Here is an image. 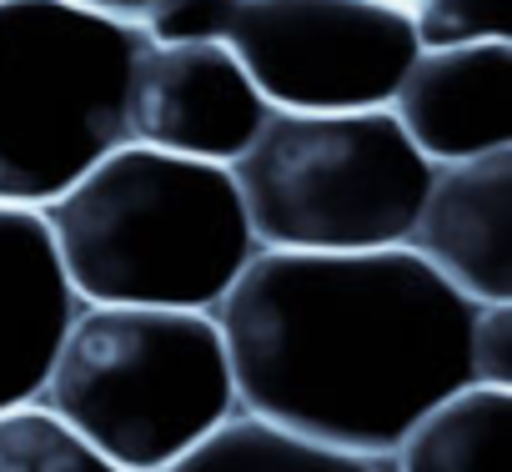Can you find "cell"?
I'll return each mask as SVG.
<instances>
[{
    "instance_id": "1",
    "label": "cell",
    "mask_w": 512,
    "mask_h": 472,
    "mask_svg": "<svg viewBox=\"0 0 512 472\" xmlns=\"http://www.w3.org/2000/svg\"><path fill=\"white\" fill-rule=\"evenodd\" d=\"M472 312L407 247L256 252L211 307L241 412L372 457L472 382Z\"/></svg>"
},
{
    "instance_id": "2",
    "label": "cell",
    "mask_w": 512,
    "mask_h": 472,
    "mask_svg": "<svg viewBox=\"0 0 512 472\" xmlns=\"http://www.w3.org/2000/svg\"><path fill=\"white\" fill-rule=\"evenodd\" d=\"M41 221L81 307L211 312L262 252L226 166L141 141L101 156Z\"/></svg>"
},
{
    "instance_id": "3",
    "label": "cell",
    "mask_w": 512,
    "mask_h": 472,
    "mask_svg": "<svg viewBox=\"0 0 512 472\" xmlns=\"http://www.w3.org/2000/svg\"><path fill=\"white\" fill-rule=\"evenodd\" d=\"M121 472H161L236 412L211 312L76 307L36 397Z\"/></svg>"
},
{
    "instance_id": "4",
    "label": "cell",
    "mask_w": 512,
    "mask_h": 472,
    "mask_svg": "<svg viewBox=\"0 0 512 472\" xmlns=\"http://www.w3.org/2000/svg\"><path fill=\"white\" fill-rule=\"evenodd\" d=\"M262 252L402 247L432 166L377 111H272L226 166Z\"/></svg>"
},
{
    "instance_id": "5",
    "label": "cell",
    "mask_w": 512,
    "mask_h": 472,
    "mask_svg": "<svg viewBox=\"0 0 512 472\" xmlns=\"http://www.w3.org/2000/svg\"><path fill=\"white\" fill-rule=\"evenodd\" d=\"M141 51V31L66 0H0V206L46 211L131 141Z\"/></svg>"
},
{
    "instance_id": "6",
    "label": "cell",
    "mask_w": 512,
    "mask_h": 472,
    "mask_svg": "<svg viewBox=\"0 0 512 472\" xmlns=\"http://www.w3.org/2000/svg\"><path fill=\"white\" fill-rule=\"evenodd\" d=\"M216 41L272 111H377L417 56L402 0H226Z\"/></svg>"
},
{
    "instance_id": "7",
    "label": "cell",
    "mask_w": 512,
    "mask_h": 472,
    "mask_svg": "<svg viewBox=\"0 0 512 472\" xmlns=\"http://www.w3.org/2000/svg\"><path fill=\"white\" fill-rule=\"evenodd\" d=\"M272 106L221 41H146L126 91V131L141 146L231 166Z\"/></svg>"
},
{
    "instance_id": "8",
    "label": "cell",
    "mask_w": 512,
    "mask_h": 472,
    "mask_svg": "<svg viewBox=\"0 0 512 472\" xmlns=\"http://www.w3.org/2000/svg\"><path fill=\"white\" fill-rule=\"evenodd\" d=\"M402 247L472 307L512 302V146L432 166Z\"/></svg>"
},
{
    "instance_id": "9",
    "label": "cell",
    "mask_w": 512,
    "mask_h": 472,
    "mask_svg": "<svg viewBox=\"0 0 512 472\" xmlns=\"http://www.w3.org/2000/svg\"><path fill=\"white\" fill-rule=\"evenodd\" d=\"M387 111L427 166L507 151L512 146V46L417 51Z\"/></svg>"
},
{
    "instance_id": "10",
    "label": "cell",
    "mask_w": 512,
    "mask_h": 472,
    "mask_svg": "<svg viewBox=\"0 0 512 472\" xmlns=\"http://www.w3.org/2000/svg\"><path fill=\"white\" fill-rule=\"evenodd\" d=\"M76 307L41 211L0 206V412L41 397Z\"/></svg>"
},
{
    "instance_id": "11",
    "label": "cell",
    "mask_w": 512,
    "mask_h": 472,
    "mask_svg": "<svg viewBox=\"0 0 512 472\" xmlns=\"http://www.w3.org/2000/svg\"><path fill=\"white\" fill-rule=\"evenodd\" d=\"M392 472H512V387L447 392L402 432Z\"/></svg>"
},
{
    "instance_id": "12",
    "label": "cell",
    "mask_w": 512,
    "mask_h": 472,
    "mask_svg": "<svg viewBox=\"0 0 512 472\" xmlns=\"http://www.w3.org/2000/svg\"><path fill=\"white\" fill-rule=\"evenodd\" d=\"M161 472H392V457L342 452L236 407Z\"/></svg>"
},
{
    "instance_id": "13",
    "label": "cell",
    "mask_w": 512,
    "mask_h": 472,
    "mask_svg": "<svg viewBox=\"0 0 512 472\" xmlns=\"http://www.w3.org/2000/svg\"><path fill=\"white\" fill-rule=\"evenodd\" d=\"M0 472H121L41 402L0 412Z\"/></svg>"
},
{
    "instance_id": "14",
    "label": "cell",
    "mask_w": 512,
    "mask_h": 472,
    "mask_svg": "<svg viewBox=\"0 0 512 472\" xmlns=\"http://www.w3.org/2000/svg\"><path fill=\"white\" fill-rule=\"evenodd\" d=\"M417 51L512 46V0H407Z\"/></svg>"
},
{
    "instance_id": "15",
    "label": "cell",
    "mask_w": 512,
    "mask_h": 472,
    "mask_svg": "<svg viewBox=\"0 0 512 472\" xmlns=\"http://www.w3.org/2000/svg\"><path fill=\"white\" fill-rule=\"evenodd\" d=\"M467 362H472V382L512 387V302H492L472 312Z\"/></svg>"
},
{
    "instance_id": "16",
    "label": "cell",
    "mask_w": 512,
    "mask_h": 472,
    "mask_svg": "<svg viewBox=\"0 0 512 472\" xmlns=\"http://www.w3.org/2000/svg\"><path fill=\"white\" fill-rule=\"evenodd\" d=\"M66 6H76V11H91V16H101V21H116V26L141 31V26L151 21V11L161 6V0H66Z\"/></svg>"
},
{
    "instance_id": "17",
    "label": "cell",
    "mask_w": 512,
    "mask_h": 472,
    "mask_svg": "<svg viewBox=\"0 0 512 472\" xmlns=\"http://www.w3.org/2000/svg\"><path fill=\"white\" fill-rule=\"evenodd\" d=\"M402 6H407V0H402Z\"/></svg>"
}]
</instances>
